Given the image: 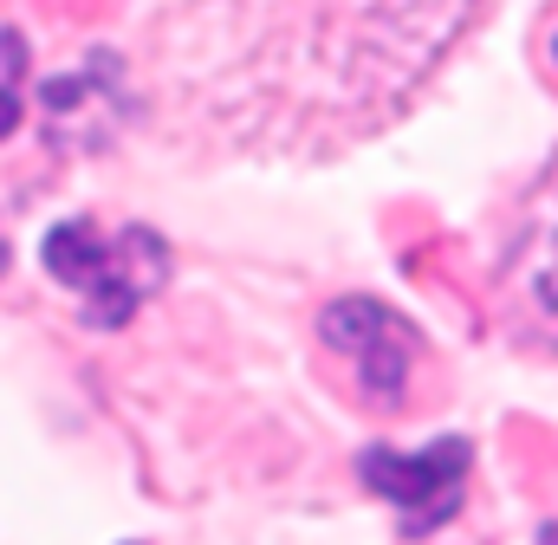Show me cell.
<instances>
[{
    "instance_id": "cell-1",
    "label": "cell",
    "mask_w": 558,
    "mask_h": 545,
    "mask_svg": "<svg viewBox=\"0 0 558 545\" xmlns=\"http://www.w3.org/2000/svg\"><path fill=\"white\" fill-rule=\"evenodd\" d=\"M39 261H46V272L65 292H78L85 325L111 331V325H124L143 299L162 286L169 247H162L156 228H118V234H105L98 221H59L46 234Z\"/></svg>"
},
{
    "instance_id": "cell-2",
    "label": "cell",
    "mask_w": 558,
    "mask_h": 545,
    "mask_svg": "<svg viewBox=\"0 0 558 545\" xmlns=\"http://www.w3.org/2000/svg\"><path fill=\"white\" fill-rule=\"evenodd\" d=\"M468 461H474V448L461 435H448V441H428L416 455H403V448H364L357 474H364L371 494H384L403 513V533H435L441 520H454V507L468 494Z\"/></svg>"
},
{
    "instance_id": "cell-3",
    "label": "cell",
    "mask_w": 558,
    "mask_h": 545,
    "mask_svg": "<svg viewBox=\"0 0 558 545\" xmlns=\"http://www.w3.org/2000/svg\"><path fill=\"white\" fill-rule=\"evenodd\" d=\"M318 331H325V344L338 358H351L357 390L371 403H384V409L403 403L410 371H416V331H410V318H397L377 299H338V305H325Z\"/></svg>"
},
{
    "instance_id": "cell-4",
    "label": "cell",
    "mask_w": 558,
    "mask_h": 545,
    "mask_svg": "<svg viewBox=\"0 0 558 545\" xmlns=\"http://www.w3.org/2000/svg\"><path fill=\"white\" fill-rule=\"evenodd\" d=\"M20 72H26V46H20V33L0 26V136H13V124H20Z\"/></svg>"
},
{
    "instance_id": "cell-5",
    "label": "cell",
    "mask_w": 558,
    "mask_h": 545,
    "mask_svg": "<svg viewBox=\"0 0 558 545\" xmlns=\"http://www.w3.org/2000/svg\"><path fill=\"white\" fill-rule=\"evenodd\" d=\"M539 545H558V520L553 526H539Z\"/></svg>"
},
{
    "instance_id": "cell-6",
    "label": "cell",
    "mask_w": 558,
    "mask_h": 545,
    "mask_svg": "<svg viewBox=\"0 0 558 545\" xmlns=\"http://www.w3.org/2000/svg\"><path fill=\"white\" fill-rule=\"evenodd\" d=\"M0 272H7V241H0Z\"/></svg>"
},
{
    "instance_id": "cell-7",
    "label": "cell",
    "mask_w": 558,
    "mask_h": 545,
    "mask_svg": "<svg viewBox=\"0 0 558 545\" xmlns=\"http://www.w3.org/2000/svg\"><path fill=\"white\" fill-rule=\"evenodd\" d=\"M553 59H558V39H553Z\"/></svg>"
}]
</instances>
